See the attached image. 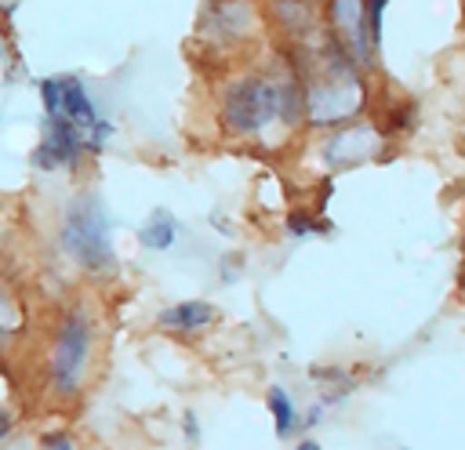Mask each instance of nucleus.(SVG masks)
Returning <instances> with one entry per match:
<instances>
[{
    "label": "nucleus",
    "instance_id": "obj_3",
    "mask_svg": "<svg viewBox=\"0 0 465 450\" xmlns=\"http://www.w3.org/2000/svg\"><path fill=\"white\" fill-rule=\"evenodd\" d=\"M87 352H91V319L84 312H69L58 323V334L51 341V388L58 396H73L87 377Z\"/></svg>",
    "mask_w": 465,
    "mask_h": 450
},
{
    "label": "nucleus",
    "instance_id": "obj_7",
    "mask_svg": "<svg viewBox=\"0 0 465 450\" xmlns=\"http://www.w3.org/2000/svg\"><path fill=\"white\" fill-rule=\"evenodd\" d=\"M211 319H214V305H207V301H178L160 312V327H167V330H200Z\"/></svg>",
    "mask_w": 465,
    "mask_h": 450
},
{
    "label": "nucleus",
    "instance_id": "obj_9",
    "mask_svg": "<svg viewBox=\"0 0 465 450\" xmlns=\"http://www.w3.org/2000/svg\"><path fill=\"white\" fill-rule=\"evenodd\" d=\"M269 410H272V421H276V435L280 439H287L291 432H298L302 428V421H298V410H294V403H291V396L280 388V385H272L269 388Z\"/></svg>",
    "mask_w": 465,
    "mask_h": 450
},
{
    "label": "nucleus",
    "instance_id": "obj_4",
    "mask_svg": "<svg viewBox=\"0 0 465 450\" xmlns=\"http://www.w3.org/2000/svg\"><path fill=\"white\" fill-rule=\"evenodd\" d=\"M40 94H44L47 116L69 120L84 134V142H91V145H102L105 142L109 123L98 120V112H94V105H91V98H87V91H84L80 80H73V76H51V80L40 83Z\"/></svg>",
    "mask_w": 465,
    "mask_h": 450
},
{
    "label": "nucleus",
    "instance_id": "obj_13",
    "mask_svg": "<svg viewBox=\"0 0 465 450\" xmlns=\"http://www.w3.org/2000/svg\"><path fill=\"white\" fill-rule=\"evenodd\" d=\"M182 432H185V439H189V443H196V439H200V428H196V414H193V410H185V417H182Z\"/></svg>",
    "mask_w": 465,
    "mask_h": 450
},
{
    "label": "nucleus",
    "instance_id": "obj_1",
    "mask_svg": "<svg viewBox=\"0 0 465 450\" xmlns=\"http://www.w3.org/2000/svg\"><path fill=\"white\" fill-rule=\"evenodd\" d=\"M109 232H113L109 210H105V203L94 192H80L65 207V218H62V247H65V254L80 269L98 272V269H109L113 265V240H109Z\"/></svg>",
    "mask_w": 465,
    "mask_h": 450
},
{
    "label": "nucleus",
    "instance_id": "obj_14",
    "mask_svg": "<svg viewBox=\"0 0 465 450\" xmlns=\"http://www.w3.org/2000/svg\"><path fill=\"white\" fill-rule=\"evenodd\" d=\"M7 432H11V417H7V414H4V410H0V439H4V435H7Z\"/></svg>",
    "mask_w": 465,
    "mask_h": 450
},
{
    "label": "nucleus",
    "instance_id": "obj_6",
    "mask_svg": "<svg viewBox=\"0 0 465 450\" xmlns=\"http://www.w3.org/2000/svg\"><path fill=\"white\" fill-rule=\"evenodd\" d=\"M338 33H341V44L345 51H352L356 62L367 58V18H363V0H334V11H331Z\"/></svg>",
    "mask_w": 465,
    "mask_h": 450
},
{
    "label": "nucleus",
    "instance_id": "obj_5",
    "mask_svg": "<svg viewBox=\"0 0 465 450\" xmlns=\"http://www.w3.org/2000/svg\"><path fill=\"white\" fill-rule=\"evenodd\" d=\"M80 149H84V134H80L69 120H62V116H47L44 142H40V149L33 152V160H36V167L54 171V167L73 163V160L80 156Z\"/></svg>",
    "mask_w": 465,
    "mask_h": 450
},
{
    "label": "nucleus",
    "instance_id": "obj_2",
    "mask_svg": "<svg viewBox=\"0 0 465 450\" xmlns=\"http://www.w3.org/2000/svg\"><path fill=\"white\" fill-rule=\"evenodd\" d=\"M276 116H280V83H272L269 76H247L225 91L222 120L232 134H258Z\"/></svg>",
    "mask_w": 465,
    "mask_h": 450
},
{
    "label": "nucleus",
    "instance_id": "obj_16",
    "mask_svg": "<svg viewBox=\"0 0 465 450\" xmlns=\"http://www.w3.org/2000/svg\"><path fill=\"white\" fill-rule=\"evenodd\" d=\"M403 450H407V446H403Z\"/></svg>",
    "mask_w": 465,
    "mask_h": 450
},
{
    "label": "nucleus",
    "instance_id": "obj_12",
    "mask_svg": "<svg viewBox=\"0 0 465 450\" xmlns=\"http://www.w3.org/2000/svg\"><path fill=\"white\" fill-rule=\"evenodd\" d=\"M40 450H76V443L65 432H51V435H44V446Z\"/></svg>",
    "mask_w": 465,
    "mask_h": 450
},
{
    "label": "nucleus",
    "instance_id": "obj_10",
    "mask_svg": "<svg viewBox=\"0 0 465 450\" xmlns=\"http://www.w3.org/2000/svg\"><path fill=\"white\" fill-rule=\"evenodd\" d=\"M18 330V308H15V301H11V294L0 287V345L11 338Z\"/></svg>",
    "mask_w": 465,
    "mask_h": 450
},
{
    "label": "nucleus",
    "instance_id": "obj_15",
    "mask_svg": "<svg viewBox=\"0 0 465 450\" xmlns=\"http://www.w3.org/2000/svg\"><path fill=\"white\" fill-rule=\"evenodd\" d=\"M294 450H323V446H320V443H316V439H302V443H298V446H294Z\"/></svg>",
    "mask_w": 465,
    "mask_h": 450
},
{
    "label": "nucleus",
    "instance_id": "obj_8",
    "mask_svg": "<svg viewBox=\"0 0 465 450\" xmlns=\"http://www.w3.org/2000/svg\"><path fill=\"white\" fill-rule=\"evenodd\" d=\"M174 236H178V221H174L167 210H156V214H153V221H149V225H142L138 243H142V247H149V250H167V247L174 243Z\"/></svg>",
    "mask_w": 465,
    "mask_h": 450
},
{
    "label": "nucleus",
    "instance_id": "obj_11",
    "mask_svg": "<svg viewBox=\"0 0 465 450\" xmlns=\"http://www.w3.org/2000/svg\"><path fill=\"white\" fill-rule=\"evenodd\" d=\"M381 7H385V0H363V18H367V36H374V40H378V33H381Z\"/></svg>",
    "mask_w": 465,
    "mask_h": 450
}]
</instances>
